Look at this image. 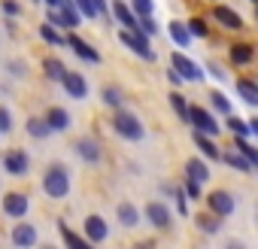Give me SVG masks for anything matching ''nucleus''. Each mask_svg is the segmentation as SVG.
Here are the masks:
<instances>
[{
	"label": "nucleus",
	"instance_id": "2",
	"mask_svg": "<svg viewBox=\"0 0 258 249\" xmlns=\"http://www.w3.org/2000/svg\"><path fill=\"white\" fill-rule=\"evenodd\" d=\"M118 40H121L127 49H134L143 61H155V52H152V46H149V37L140 34V28H121V31H118Z\"/></svg>",
	"mask_w": 258,
	"mask_h": 249
},
{
	"label": "nucleus",
	"instance_id": "1",
	"mask_svg": "<svg viewBox=\"0 0 258 249\" xmlns=\"http://www.w3.org/2000/svg\"><path fill=\"white\" fill-rule=\"evenodd\" d=\"M43 192H46L49 198H55V201H61V198L70 195V173H67L64 164H52V167L46 170V176H43Z\"/></svg>",
	"mask_w": 258,
	"mask_h": 249
},
{
	"label": "nucleus",
	"instance_id": "43",
	"mask_svg": "<svg viewBox=\"0 0 258 249\" xmlns=\"http://www.w3.org/2000/svg\"><path fill=\"white\" fill-rule=\"evenodd\" d=\"M91 4H94V10H97V16H103V13L109 10V4H106V0H91Z\"/></svg>",
	"mask_w": 258,
	"mask_h": 249
},
{
	"label": "nucleus",
	"instance_id": "22",
	"mask_svg": "<svg viewBox=\"0 0 258 249\" xmlns=\"http://www.w3.org/2000/svg\"><path fill=\"white\" fill-rule=\"evenodd\" d=\"M167 31H170V40H173L176 46H182V49H185V46L191 43V34H188V28H185V25L170 22V28H167Z\"/></svg>",
	"mask_w": 258,
	"mask_h": 249
},
{
	"label": "nucleus",
	"instance_id": "7",
	"mask_svg": "<svg viewBox=\"0 0 258 249\" xmlns=\"http://www.w3.org/2000/svg\"><path fill=\"white\" fill-rule=\"evenodd\" d=\"M76 155H79L82 161H88V164H100L103 149H100V143H97L94 137H79V140H76Z\"/></svg>",
	"mask_w": 258,
	"mask_h": 249
},
{
	"label": "nucleus",
	"instance_id": "37",
	"mask_svg": "<svg viewBox=\"0 0 258 249\" xmlns=\"http://www.w3.org/2000/svg\"><path fill=\"white\" fill-rule=\"evenodd\" d=\"M73 4L79 7V16H82V19H97V10H94L91 0H73Z\"/></svg>",
	"mask_w": 258,
	"mask_h": 249
},
{
	"label": "nucleus",
	"instance_id": "8",
	"mask_svg": "<svg viewBox=\"0 0 258 249\" xmlns=\"http://www.w3.org/2000/svg\"><path fill=\"white\" fill-rule=\"evenodd\" d=\"M4 167H7V173H13V176H25L28 167H31V158H28V152L13 149V152L4 155Z\"/></svg>",
	"mask_w": 258,
	"mask_h": 249
},
{
	"label": "nucleus",
	"instance_id": "29",
	"mask_svg": "<svg viewBox=\"0 0 258 249\" xmlns=\"http://www.w3.org/2000/svg\"><path fill=\"white\" fill-rule=\"evenodd\" d=\"M225 164H231V167H237V170H243V173H249V170H252V164L246 161V155H243V152H225Z\"/></svg>",
	"mask_w": 258,
	"mask_h": 249
},
{
	"label": "nucleus",
	"instance_id": "45",
	"mask_svg": "<svg viewBox=\"0 0 258 249\" xmlns=\"http://www.w3.org/2000/svg\"><path fill=\"white\" fill-rule=\"evenodd\" d=\"M210 73H213V76H216V79H225V70H222V67H219V64H210Z\"/></svg>",
	"mask_w": 258,
	"mask_h": 249
},
{
	"label": "nucleus",
	"instance_id": "31",
	"mask_svg": "<svg viewBox=\"0 0 258 249\" xmlns=\"http://www.w3.org/2000/svg\"><path fill=\"white\" fill-rule=\"evenodd\" d=\"M170 103H173L176 115H179L182 121H188V109H191V106H188V100H185L182 94H176V91H173V94H170Z\"/></svg>",
	"mask_w": 258,
	"mask_h": 249
},
{
	"label": "nucleus",
	"instance_id": "25",
	"mask_svg": "<svg viewBox=\"0 0 258 249\" xmlns=\"http://www.w3.org/2000/svg\"><path fill=\"white\" fill-rule=\"evenodd\" d=\"M58 228H61V237H64V243H67L70 249H88V246H91V243H88L85 237H79V234H73V231H70V228H67L64 222H61Z\"/></svg>",
	"mask_w": 258,
	"mask_h": 249
},
{
	"label": "nucleus",
	"instance_id": "46",
	"mask_svg": "<svg viewBox=\"0 0 258 249\" xmlns=\"http://www.w3.org/2000/svg\"><path fill=\"white\" fill-rule=\"evenodd\" d=\"M46 4H49V10H61V7H64V0H46Z\"/></svg>",
	"mask_w": 258,
	"mask_h": 249
},
{
	"label": "nucleus",
	"instance_id": "23",
	"mask_svg": "<svg viewBox=\"0 0 258 249\" xmlns=\"http://www.w3.org/2000/svg\"><path fill=\"white\" fill-rule=\"evenodd\" d=\"M100 94H103V103H106V106H112V109H121V106H124V94H121V88L106 85Z\"/></svg>",
	"mask_w": 258,
	"mask_h": 249
},
{
	"label": "nucleus",
	"instance_id": "42",
	"mask_svg": "<svg viewBox=\"0 0 258 249\" xmlns=\"http://www.w3.org/2000/svg\"><path fill=\"white\" fill-rule=\"evenodd\" d=\"M167 79H170V82H173V85H182V82H185V79H182V76H179V73H176V70H173V67H170V70H167Z\"/></svg>",
	"mask_w": 258,
	"mask_h": 249
},
{
	"label": "nucleus",
	"instance_id": "49",
	"mask_svg": "<svg viewBox=\"0 0 258 249\" xmlns=\"http://www.w3.org/2000/svg\"><path fill=\"white\" fill-rule=\"evenodd\" d=\"M255 4H258V0H255Z\"/></svg>",
	"mask_w": 258,
	"mask_h": 249
},
{
	"label": "nucleus",
	"instance_id": "38",
	"mask_svg": "<svg viewBox=\"0 0 258 249\" xmlns=\"http://www.w3.org/2000/svg\"><path fill=\"white\" fill-rule=\"evenodd\" d=\"M13 131V112L7 106H0V134H10Z\"/></svg>",
	"mask_w": 258,
	"mask_h": 249
},
{
	"label": "nucleus",
	"instance_id": "35",
	"mask_svg": "<svg viewBox=\"0 0 258 249\" xmlns=\"http://www.w3.org/2000/svg\"><path fill=\"white\" fill-rule=\"evenodd\" d=\"M127 7H134V13H137V16H152V10H155V0H131Z\"/></svg>",
	"mask_w": 258,
	"mask_h": 249
},
{
	"label": "nucleus",
	"instance_id": "41",
	"mask_svg": "<svg viewBox=\"0 0 258 249\" xmlns=\"http://www.w3.org/2000/svg\"><path fill=\"white\" fill-rule=\"evenodd\" d=\"M0 10H4L7 16H19V13H22V7H19V0H4V4H0Z\"/></svg>",
	"mask_w": 258,
	"mask_h": 249
},
{
	"label": "nucleus",
	"instance_id": "15",
	"mask_svg": "<svg viewBox=\"0 0 258 249\" xmlns=\"http://www.w3.org/2000/svg\"><path fill=\"white\" fill-rule=\"evenodd\" d=\"M46 121H49L52 131H67V128H70V112L61 109V106H52V109L46 112Z\"/></svg>",
	"mask_w": 258,
	"mask_h": 249
},
{
	"label": "nucleus",
	"instance_id": "3",
	"mask_svg": "<svg viewBox=\"0 0 258 249\" xmlns=\"http://www.w3.org/2000/svg\"><path fill=\"white\" fill-rule=\"evenodd\" d=\"M115 131H118L124 140H143V137H146L143 121H140L134 112H127V109H115Z\"/></svg>",
	"mask_w": 258,
	"mask_h": 249
},
{
	"label": "nucleus",
	"instance_id": "18",
	"mask_svg": "<svg viewBox=\"0 0 258 249\" xmlns=\"http://www.w3.org/2000/svg\"><path fill=\"white\" fill-rule=\"evenodd\" d=\"M237 94H240L249 106H258V82H252V79H237Z\"/></svg>",
	"mask_w": 258,
	"mask_h": 249
},
{
	"label": "nucleus",
	"instance_id": "24",
	"mask_svg": "<svg viewBox=\"0 0 258 249\" xmlns=\"http://www.w3.org/2000/svg\"><path fill=\"white\" fill-rule=\"evenodd\" d=\"M195 143H198V149L207 155V158H222V152L213 146V140H210V134H201V131H195Z\"/></svg>",
	"mask_w": 258,
	"mask_h": 249
},
{
	"label": "nucleus",
	"instance_id": "30",
	"mask_svg": "<svg viewBox=\"0 0 258 249\" xmlns=\"http://www.w3.org/2000/svg\"><path fill=\"white\" fill-rule=\"evenodd\" d=\"M234 146H237V152H243V155H246V161H249L252 167H258V146H249L243 137H237V143H234Z\"/></svg>",
	"mask_w": 258,
	"mask_h": 249
},
{
	"label": "nucleus",
	"instance_id": "48",
	"mask_svg": "<svg viewBox=\"0 0 258 249\" xmlns=\"http://www.w3.org/2000/svg\"><path fill=\"white\" fill-rule=\"evenodd\" d=\"M255 219H258V213H255Z\"/></svg>",
	"mask_w": 258,
	"mask_h": 249
},
{
	"label": "nucleus",
	"instance_id": "36",
	"mask_svg": "<svg viewBox=\"0 0 258 249\" xmlns=\"http://www.w3.org/2000/svg\"><path fill=\"white\" fill-rule=\"evenodd\" d=\"M228 128H231L237 137H249V121H240V118L231 115V118H228Z\"/></svg>",
	"mask_w": 258,
	"mask_h": 249
},
{
	"label": "nucleus",
	"instance_id": "5",
	"mask_svg": "<svg viewBox=\"0 0 258 249\" xmlns=\"http://www.w3.org/2000/svg\"><path fill=\"white\" fill-rule=\"evenodd\" d=\"M146 219H149V225H155L158 231H167V228L173 225V216H170V210H167L164 201H152V204L146 207Z\"/></svg>",
	"mask_w": 258,
	"mask_h": 249
},
{
	"label": "nucleus",
	"instance_id": "26",
	"mask_svg": "<svg viewBox=\"0 0 258 249\" xmlns=\"http://www.w3.org/2000/svg\"><path fill=\"white\" fill-rule=\"evenodd\" d=\"M252 55H255V52H252L249 43H237V46H231V61H234V64H249Z\"/></svg>",
	"mask_w": 258,
	"mask_h": 249
},
{
	"label": "nucleus",
	"instance_id": "9",
	"mask_svg": "<svg viewBox=\"0 0 258 249\" xmlns=\"http://www.w3.org/2000/svg\"><path fill=\"white\" fill-rule=\"evenodd\" d=\"M207 204H210V210H213L216 216H222V219H225V216H231V213H234V207H237V204H234V195H231V192H222V189H219V192H213V195L207 198Z\"/></svg>",
	"mask_w": 258,
	"mask_h": 249
},
{
	"label": "nucleus",
	"instance_id": "44",
	"mask_svg": "<svg viewBox=\"0 0 258 249\" xmlns=\"http://www.w3.org/2000/svg\"><path fill=\"white\" fill-rule=\"evenodd\" d=\"M176 204H179V213L188 210V204H185V192H176Z\"/></svg>",
	"mask_w": 258,
	"mask_h": 249
},
{
	"label": "nucleus",
	"instance_id": "28",
	"mask_svg": "<svg viewBox=\"0 0 258 249\" xmlns=\"http://www.w3.org/2000/svg\"><path fill=\"white\" fill-rule=\"evenodd\" d=\"M40 37H43L46 43H52V46H64V43H67V37H61V34L55 31V25H49V22L40 28Z\"/></svg>",
	"mask_w": 258,
	"mask_h": 249
},
{
	"label": "nucleus",
	"instance_id": "10",
	"mask_svg": "<svg viewBox=\"0 0 258 249\" xmlns=\"http://www.w3.org/2000/svg\"><path fill=\"white\" fill-rule=\"evenodd\" d=\"M28 210H31V198H28V195L13 192V195H7V198H4V213H7V216L22 219V216H28Z\"/></svg>",
	"mask_w": 258,
	"mask_h": 249
},
{
	"label": "nucleus",
	"instance_id": "6",
	"mask_svg": "<svg viewBox=\"0 0 258 249\" xmlns=\"http://www.w3.org/2000/svg\"><path fill=\"white\" fill-rule=\"evenodd\" d=\"M188 121H195V128L201 131V134H210V137H216L222 128L216 125V118L207 112V109H201V106H191L188 109Z\"/></svg>",
	"mask_w": 258,
	"mask_h": 249
},
{
	"label": "nucleus",
	"instance_id": "21",
	"mask_svg": "<svg viewBox=\"0 0 258 249\" xmlns=\"http://www.w3.org/2000/svg\"><path fill=\"white\" fill-rule=\"evenodd\" d=\"M28 134L37 137V140H46V137L52 134V128H49L46 118H28Z\"/></svg>",
	"mask_w": 258,
	"mask_h": 249
},
{
	"label": "nucleus",
	"instance_id": "33",
	"mask_svg": "<svg viewBox=\"0 0 258 249\" xmlns=\"http://www.w3.org/2000/svg\"><path fill=\"white\" fill-rule=\"evenodd\" d=\"M185 28H188V34H191V37H198V40H204V37L210 34V31H207V22H204V19H191V22H188Z\"/></svg>",
	"mask_w": 258,
	"mask_h": 249
},
{
	"label": "nucleus",
	"instance_id": "34",
	"mask_svg": "<svg viewBox=\"0 0 258 249\" xmlns=\"http://www.w3.org/2000/svg\"><path fill=\"white\" fill-rule=\"evenodd\" d=\"M219 225H222V222H219V219H213V216H198V228H201L204 234H216V231H219Z\"/></svg>",
	"mask_w": 258,
	"mask_h": 249
},
{
	"label": "nucleus",
	"instance_id": "4",
	"mask_svg": "<svg viewBox=\"0 0 258 249\" xmlns=\"http://www.w3.org/2000/svg\"><path fill=\"white\" fill-rule=\"evenodd\" d=\"M170 67L185 79V82H204V67H198L188 55H182V52H173L170 55Z\"/></svg>",
	"mask_w": 258,
	"mask_h": 249
},
{
	"label": "nucleus",
	"instance_id": "32",
	"mask_svg": "<svg viewBox=\"0 0 258 249\" xmlns=\"http://www.w3.org/2000/svg\"><path fill=\"white\" fill-rule=\"evenodd\" d=\"M210 100H213V106H216L222 115H231V100H228L222 91H213V94H210Z\"/></svg>",
	"mask_w": 258,
	"mask_h": 249
},
{
	"label": "nucleus",
	"instance_id": "19",
	"mask_svg": "<svg viewBox=\"0 0 258 249\" xmlns=\"http://www.w3.org/2000/svg\"><path fill=\"white\" fill-rule=\"evenodd\" d=\"M185 176H188V179H198V182H207V179H210V167H207L204 161L191 158V161H185Z\"/></svg>",
	"mask_w": 258,
	"mask_h": 249
},
{
	"label": "nucleus",
	"instance_id": "40",
	"mask_svg": "<svg viewBox=\"0 0 258 249\" xmlns=\"http://www.w3.org/2000/svg\"><path fill=\"white\" fill-rule=\"evenodd\" d=\"M185 195H188L191 201H201V182H198V179H188V182H185Z\"/></svg>",
	"mask_w": 258,
	"mask_h": 249
},
{
	"label": "nucleus",
	"instance_id": "13",
	"mask_svg": "<svg viewBox=\"0 0 258 249\" xmlns=\"http://www.w3.org/2000/svg\"><path fill=\"white\" fill-rule=\"evenodd\" d=\"M67 46H70V49H73V52H76L82 61H88V64H100V55H97V52H94V49H91V46H88L82 37L70 34V37H67Z\"/></svg>",
	"mask_w": 258,
	"mask_h": 249
},
{
	"label": "nucleus",
	"instance_id": "14",
	"mask_svg": "<svg viewBox=\"0 0 258 249\" xmlns=\"http://www.w3.org/2000/svg\"><path fill=\"white\" fill-rule=\"evenodd\" d=\"M13 243H16V246H34V243H37V228L28 225V222H19V225L13 228Z\"/></svg>",
	"mask_w": 258,
	"mask_h": 249
},
{
	"label": "nucleus",
	"instance_id": "11",
	"mask_svg": "<svg viewBox=\"0 0 258 249\" xmlns=\"http://www.w3.org/2000/svg\"><path fill=\"white\" fill-rule=\"evenodd\" d=\"M61 85H64V91H67L70 97H76V100H82V97L88 94V82H85L82 73H64Z\"/></svg>",
	"mask_w": 258,
	"mask_h": 249
},
{
	"label": "nucleus",
	"instance_id": "12",
	"mask_svg": "<svg viewBox=\"0 0 258 249\" xmlns=\"http://www.w3.org/2000/svg\"><path fill=\"white\" fill-rule=\"evenodd\" d=\"M106 234H109V228H106L103 216H88V219H85V240H88L91 246L100 243V240H106Z\"/></svg>",
	"mask_w": 258,
	"mask_h": 249
},
{
	"label": "nucleus",
	"instance_id": "17",
	"mask_svg": "<svg viewBox=\"0 0 258 249\" xmlns=\"http://www.w3.org/2000/svg\"><path fill=\"white\" fill-rule=\"evenodd\" d=\"M109 10H112V16L121 22V28H140V22H137V16L127 10L121 0H115V4H109Z\"/></svg>",
	"mask_w": 258,
	"mask_h": 249
},
{
	"label": "nucleus",
	"instance_id": "27",
	"mask_svg": "<svg viewBox=\"0 0 258 249\" xmlns=\"http://www.w3.org/2000/svg\"><path fill=\"white\" fill-rule=\"evenodd\" d=\"M43 70H46V76H49L52 82H61V79H64V73H67V67H64L58 58H49V61L43 64Z\"/></svg>",
	"mask_w": 258,
	"mask_h": 249
},
{
	"label": "nucleus",
	"instance_id": "39",
	"mask_svg": "<svg viewBox=\"0 0 258 249\" xmlns=\"http://www.w3.org/2000/svg\"><path fill=\"white\" fill-rule=\"evenodd\" d=\"M140 34H146V37L158 34V25H155V19H152V16H143V22H140Z\"/></svg>",
	"mask_w": 258,
	"mask_h": 249
},
{
	"label": "nucleus",
	"instance_id": "16",
	"mask_svg": "<svg viewBox=\"0 0 258 249\" xmlns=\"http://www.w3.org/2000/svg\"><path fill=\"white\" fill-rule=\"evenodd\" d=\"M213 16H216L228 31H240V28H243V19H240L231 7H216V10H213Z\"/></svg>",
	"mask_w": 258,
	"mask_h": 249
},
{
	"label": "nucleus",
	"instance_id": "47",
	"mask_svg": "<svg viewBox=\"0 0 258 249\" xmlns=\"http://www.w3.org/2000/svg\"><path fill=\"white\" fill-rule=\"evenodd\" d=\"M249 134H255V137H258V118H252V121H249Z\"/></svg>",
	"mask_w": 258,
	"mask_h": 249
},
{
	"label": "nucleus",
	"instance_id": "20",
	"mask_svg": "<svg viewBox=\"0 0 258 249\" xmlns=\"http://www.w3.org/2000/svg\"><path fill=\"white\" fill-rule=\"evenodd\" d=\"M118 222L124 225V228H137V222H140V213L131 207V204H118Z\"/></svg>",
	"mask_w": 258,
	"mask_h": 249
}]
</instances>
